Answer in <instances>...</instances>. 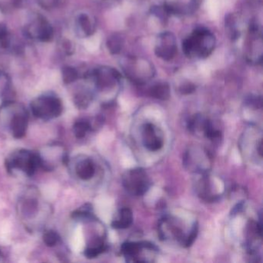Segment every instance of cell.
<instances>
[{
    "mask_svg": "<svg viewBox=\"0 0 263 263\" xmlns=\"http://www.w3.org/2000/svg\"><path fill=\"white\" fill-rule=\"evenodd\" d=\"M215 47L213 33L205 28H198L182 42L185 56L192 59H205L209 57Z\"/></svg>",
    "mask_w": 263,
    "mask_h": 263,
    "instance_id": "obj_1",
    "label": "cell"
},
{
    "mask_svg": "<svg viewBox=\"0 0 263 263\" xmlns=\"http://www.w3.org/2000/svg\"><path fill=\"white\" fill-rule=\"evenodd\" d=\"M6 167L10 172L21 171L28 177H32L41 167L40 155L25 149L16 150L7 158Z\"/></svg>",
    "mask_w": 263,
    "mask_h": 263,
    "instance_id": "obj_2",
    "label": "cell"
},
{
    "mask_svg": "<svg viewBox=\"0 0 263 263\" xmlns=\"http://www.w3.org/2000/svg\"><path fill=\"white\" fill-rule=\"evenodd\" d=\"M30 109L36 118L43 121H50L61 115L63 103L55 94H44L36 97L31 102Z\"/></svg>",
    "mask_w": 263,
    "mask_h": 263,
    "instance_id": "obj_3",
    "label": "cell"
},
{
    "mask_svg": "<svg viewBox=\"0 0 263 263\" xmlns=\"http://www.w3.org/2000/svg\"><path fill=\"white\" fill-rule=\"evenodd\" d=\"M126 77L137 84H144L155 75V68L148 60L139 57H128L121 63Z\"/></svg>",
    "mask_w": 263,
    "mask_h": 263,
    "instance_id": "obj_4",
    "label": "cell"
},
{
    "mask_svg": "<svg viewBox=\"0 0 263 263\" xmlns=\"http://www.w3.org/2000/svg\"><path fill=\"white\" fill-rule=\"evenodd\" d=\"M4 106L10 117L2 110H0V112L7 115V118H10L9 128L12 136L16 139L24 138L28 127L29 117L27 110L22 104L16 102L7 101L4 103Z\"/></svg>",
    "mask_w": 263,
    "mask_h": 263,
    "instance_id": "obj_5",
    "label": "cell"
},
{
    "mask_svg": "<svg viewBox=\"0 0 263 263\" xmlns=\"http://www.w3.org/2000/svg\"><path fill=\"white\" fill-rule=\"evenodd\" d=\"M121 77L118 71L109 67H100L84 74V78L93 81L99 92H104L118 86Z\"/></svg>",
    "mask_w": 263,
    "mask_h": 263,
    "instance_id": "obj_6",
    "label": "cell"
},
{
    "mask_svg": "<svg viewBox=\"0 0 263 263\" xmlns=\"http://www.w3.org/2000/svg\"><path fill=\"white\" fill-rule=\"evenodd\" d=\"M122 184L127 192L132 195L142 196L148 191L150 181L143 168L128 170L122 176Z\"/></svg>",
    "mask_w": 263,
    "mask_h": 263,
    "instance_id": "obj_7",
    "label": "cell"
},
{
    "mask_svg": "<svg viewBox=\"0 0 263 263\" xmlns=\"http://www.w3.org/2000/svg\"><path fill=\"white\" fill-rule=\"evenodd\" d=\"M25 34L33 40L51 42L54 37V27L44 16L37 15L26 26Z\"/></svg>",
    "mask_w": 263,
    "mask_h": 263,
    "instance_id": "obj_8",
    "label": "cell"
},
{
    "mask_svg": "<svg viewBox=\"0 0 263 263\" xmlns=\"http://www.w3.org/2000/svg\"><path fill=\"white\" fill-rule=\"evenodd\" d=\"M246 57V60L252 64L261 63L262 58L261 28L255 20L251 21L249 24Z\"/></svg>",
    "mask_w": 263,
    "mask_h": 263,
    "instance_id": "obj_9",
    "label": "cell"
},
{
    "mask_svg": "<svg viewBox=\"0 0 263 263\" xmlns=\"http://www.w3.org/2000/svg\"><path fill=\"white\" fill-rule=\"evenodd\" d=\"M177 42L176 36L171 32H164L157 38L155 55L162 60L169 61L177 54Z\"/></svg>",
    "mask_w": 263,
    "mask_h": 263,
    "instance_id": "obj_10",
    "label": "cell"
},
{
    "mask_svg": "<svg viewBox=\"0 0 263 263\" xmlns=\"http://www.w3.org/2000/svg\"><path fill=\"white\" fill-rule=\"evenodd\" d=\"M160 130L152 123H146L143 126L142 141L144 147L150 151H158L164 145L163 138Z\"/></svg>",
    "mask_w": 263,
    "mask_h": 263,
    "instance_id": "obj_11",
    "label": "cell"
},
{
    "mask_svg": "<svg viewBox=\"0 0 263 263\" xmlns=\"http://www.w3.org/2000/svg\"><path fill=\"white\" fill-rule=\"evenodd\" d=\"M96 20L89 13H81L75 19V30L80 37L86 38L92 36L96 31Z\"/></svg>",
    "mask_w": 263,
    "mask_h": 263,
    "instance_id": "obj_12",
    "label": "cell"
},
{
    "mask_svg": "<svg viewBox=\"0 0 263 263\" xmlns=\"http://www.w3.org/2000/svg\"><path fill=\"white\" fill-rule=\"evenodd\" d=\"M155 246L149 242H127L121 246V252L127 261L140 262L139 256L144 249Z\"/></svg>",
    "mask_w": 263,
    "mask_h": 263,
    "instance_id": "obj_13",
    "label": "cell"
},
{
    "mask_svg": "<svg viewBox=\"0 0 263 263\" xmlns=\"http://www.w3.org/2000/svg\"><path fill=\"white\" fill-rule=\"evenodd\" d=\"M76 174L79 179L88 181L92 179L95 174V164L89 158L81 159L76 165Z\"/></svg>",
    "mask_w": 263,
    "mask_h": 263,
    "instance_id": "obj_14",
    "label": "cell"
},
{
    "mask_svg": "<svg viewBox=\"0 0 263 263\" xmlns=\"http://www.w3.org/2000/svg\"><path fill=\"white\" fill-rule=\"evenodd\" d=\"M134 217L132 210L123 208L120 210L116 220H113L112 226L115 229H125L130 227L133 223Z\"/></svg>",
    "mask_w": 263,
    "mask_h": 263,
    "instance_id": "obj_15",
    "label": "cell"
},
{
    "mask_svg": "<svg viewBox=\"0 0 263 263\" xmlns=\"http://www.w3.org/2000/svg\"><path fill=\"white\" fill-rule=\"evenodd\" d=\"M149 94L154 98L159 100H166L169 99L171 95V90L169 85L165 82L156 83L150 87Z\"/></svg>",
    "mask_w": 263,
    "mask_h": 263,
    "instance_id": "obj_16",
    "label": "cell"
},
{
    "mask_svg": "<svg viewBox=\"0 0 263 263\" xmlns=\"http://www.w3.org/2000/svg\"><path fill=\"white\" fill-rule=\"evenodd\" d=\"M92 100V93L86 89H81L77 91L74 97V104L80 109L88 107Z\"/></svg>",
    "mask_w": 263,
    "mask_h": 263,
    "instance_id": "obj_17",
    "label": "cell"
},
{
    "mask_svg": "<svg viewBox=\"0 0 263 263\" xmlns=\"http://www.w3.org/2000/svg\"><path fill=\"white\" fill-rule=\"evenodd\" d=\"M107 246L101 238H97L92 246H88L84 250V255L87 258H94L107 251Z\"/></svg>",
    "mask_w": 263,
    "mask_h": 263,
    "instance_id": "obj_18",
    "label": "cell"
},
{
    "mask_svg": "<svg viewBox=\"0 0 263 263\" xmlns=\"http://www.w3.org/2000/svg\"><path fill=\"white\" fill-rule=\"evenodd\" d=\"M92 130L91 121L85 118H80L75 121L73 126V132L76 138L82 139L86 136V134Z\"/></svg>",
    "mask_w": 263,
    "mask_h": 263,
    "instance_id": "obj_19",
    "label": "cell"
},
{
    "mask_svg": "<svg viewBox=\"0 0 263 263\" xmlns=\"http://www.w3.org/2000/svg\"><path fill=\"white\" fill-rule=\"evenodd\" d=\"M124 46V40L120 35L113 34L107 40V50L111 54L116 55L120 54Z\"/></svg>",
    "mask_w": 263,
    "mask_h": 263,
    "instance_id": "obj_20",
    "label": "cell"
},
{
    "mask_svg": "<svg viewBox=\"0 0 263 263\" xmlns=\"http://www.w3.org/2000/svg\"><path fill=\"white\" fill-rule=\"evenodd\" d=\"M62 80L65 84H71L80 77V73L72 66H64L61 70Z\"/></svg>",
    "mask_w": 263,
    "mask_h": 263,
    "instance_id": "obj_21",
    "label": "cell"
},
{
    "mask_svg": "<svg viewBox=\"0 0 263 263\" xmlns=\"http://www.w3.org/2000/svg\"><path fill=\"white\" fill-rule=\"evenodd\" d=\"M11 88V80L8 74L0 71V98L5 97Z\"/></svg>",
    "mask_w": 263,
    "mask_h": 263,
    "instance_id": "obj_22",
    "label": "cell"
},
{
    "mask_svg": "<svg viewBox=\"0 0 263 263\" xmlns=\"http://www.w3.org/2000/svg\"><path fill=\"white\" fill-rule=\"evenodd\" d=\"M11 45V35L5 24H0V48L8 49Z\"/></svg>",
    "mask_w": 263,
    "mask_h": 263,
    "instance_id": "obj_23",
    "label": "cell"
},
{
    "mask_svg": "<svg viewBox=\"0 0 263 263\" xmlns=\"http://www.w3.org/2000/svg\"><path fill=\"white\" fill-rule=\"evenodd\" d=\"M60 240V235L54 230L47 231L42 235V241H43L44 244L48 247H54L56 245L58 244Z\"/></svg>",
    "mask_w": 263,
    "mask_h": 263,
    "instance_id": "obj_24",
    "label": "cell"
},
{
    "mask_svg": "<svg viewBox=\"0 0 263 263\" xmlns=\"http://www.w3.org/2000/svg\"><path fill=\"white\" fill-rule=\"evenodd\" d=\"M60 50L66 55L71 56L74 54V45L72 41L68 39H63L60 42Z\"/></svg>",
    "mask_w": 263,
    "mask_h": 263,
    "instance_id": "obj_25",
    "label": "cell"
},
{
    "mask_svg": "<svg viewBox=\"0 0 263 263\" xmlns=\"http://www.w3.org/2000/svg\"><path fill=\"white\" fill-rule=\"evenodd\" d=\"M38 5L44 10H50L58 6L60 0H36Z\"/></svg>",
    "mask_w": 263,
    "mask_h": 263,
    "instance_id": "obj_26",
    "label": "cell"
},
{
    "mask_svg": "<svg viewBox=\"0 0 263 263\" xmlns=\"http://www.w3.org/2000/svg\"><path fill=\"white\" fill-rule=\"evenodd\" d=\"M246 103L252 108H261V97L258 96H250L246 99Z\"/></svg>",
    "mask_w": 263,
    "mask_h": 263,
    "instance_id": "obj_27",
    "label": "cell"
},
{
    "mask_svg": "<svg viewBox=\"0 0 263 263\" xmlns=\"http://www.w3.org/2000/svg\"><path fill=\"white\" fill-rule=\"evenodd\" d=\"M194 90H195V86L191 83H186L180 87L181 93L183 94H191L194 92Z\"/></svg>",
    "mask_w": 263,
    "mask_h": 263,
    "instance_id": "obj_28",
    "label": "cell"
},
{
    "mask_svg": "<svg viewBox=\"0 0 263 263\" xmlns=\"http://www.w3.org/2000/svg\"><path fill=\"white\" fill-rule=\"evenodd\" d=\"M98 2H108V1H112V0H97Z\"/></svg>",
    "mask_w": 263,
    "mask_h": 263,
    "instance_id": "obj_29",
    "label": "cell"
}]
</instances>
